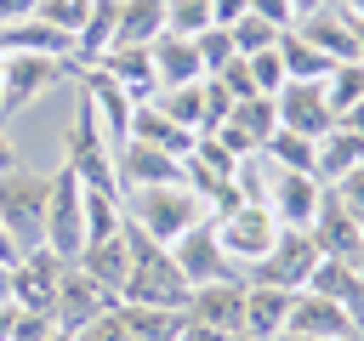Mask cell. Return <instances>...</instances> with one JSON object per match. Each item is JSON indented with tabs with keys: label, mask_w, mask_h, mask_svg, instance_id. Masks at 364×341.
Instances as JSON below:
<instances>
[{
	"label": "cell",
	"mask_w": 364,
	"mask_h": 341,
	"mask_svg": "<svg viewBox=\"0 0 364 341\" xmlns=\"http://www.w3.org/2000/svg\"><path fill=\"white\" fill-rule=\"evenodd\" d=\"M125 227H136L154 244H176L193 222H205V199L188 182H165V188H125Z\"/></svg>",
	"instance_id": "6da1fadb"
},
{
	"label": "cell",
	"mask_w": 364,
	"mask_h": 341,
	"mask_svg": "<svg viewBox=\"0 0 364 341\" xmlns=\"http://www.w3.org/2000/svg\"><path fill=\"white\" fill-rule=\"evenodd\" d=\"M125 239H131V273H125L119 301H131V307H176L182 313L188 307V278L176 267L171 244H154L136 227H125Z\"/></svg>",
	"instance_id": "7a4b0ae2"
},
{
	"label": "cell",
	"mask_w": 364,
	"mask_h": 341,
	"mask_svg": "<svg viewBox=\"0 0 364 341\" xmlns=\"http://www.w3.org/2000/svg\"><path fill=\"white\" fill-rule=\"evenodd\" d=\"M63 165H68L85 188H97V193H119L114 142H108V131H102V119H97V108H91L85 91L74 97V119H68V153H63Z\"/></svg>",
	"instance_id": "3957f363"
},
{
	"label": "cell",
	"mask_w": 364,
	"mask_h": 341,
	"mask_svg": "<svg viewBox=\"0 0 364 341\" xmlns=\"http://www.w3.org/2000/svg\"><path fill=\"white\" fill-rule=\"evenodd\" d=\"M46 193H51V176L40 170H0V222L11 233L17 250H40L46 244Z\"/></svg>",
	"instance_id": "277c9868"
},
{
	"label": "cell",
	"mask_w": 364,
	"mask_h": 341,
	"mask_svg": "<svg viewBox=\"0 0 364 341\" xmlns=\"http://www.w3.org/2000/svg\"><path fill=\"white\" fill-rule=\"evenodd\" d=\"M46 250L63 256V261H74V256L85 250V182H80L68 165L51 170V193H46Z\"/></svg>",
	"instance_id": "5b68a950"
},
{
	"label": "cell",
	"mask_w": 364,
	"mask_h": 341,
	"mask_svg": "<svg viewBox=\"0 0 364 341\" xmlns=\"http://www.w3.org/2000/svg\"><path fill=\"white\" fill-rule=\"evenodd\" d=\"M210 222H216V239H222V250H228L233 267H256L273 250V239H279V216L267 205H250V199H239L233 210H222Z\"/></svg>",
	"instance_id": "8992f818"
},
{
	"label": "cell",
	"mask_w": 364,
	"mask_h": 341,
	"mask_svg": "<svg viewBox=\"0 0 364 341\" xmlns=\"http://www.w3.org/2000/svg\"><path fill=\"white\" fill-rule=\"evenodd\" d=\"M63 68H68V63H57V57L6 51V57H0V125L17 119V114H28V108L63 80Z\"/></svg>",
	"instance_id": "52a82bcc"
},
{
	"label": "cell",
	"mask_w": 364,
	"mask_h": 341,
	"mask_svg": "<svg viewBox=\"0 0 364 341\" xmlns=\"http://www.w3.org/2000/svg\"><path fill=\"white\" fill-rule=\"evenodd\" d=\"M313 267H318V244H313V233H307V227H279L273 250H267L256 267H245V278H256V284H279V290H307Z\"/></svg>",
	"instance_id": "ba28073f"
},
{
	"label": "cell",
	"mask_w": 364,
	"mask_h": 341,
	"mask_svg": "<svg viewBox=\"0 0 364 341\" xmlns=\"http://www.w3.org/2000/svg\"><path fill=\"white\" fill-rule=\"evenodd\" d=\"M108 307H114V296H108L80 261H63V273H57V296H51V318H57L63 330L80 335V330H85L91 318H102Z\"/></svg>",
	"instance_id": "9c48e42d"
},
{
	"label": "cell",
	"mask_w": 364,
	"mask_h": 341,
	"mask_svg": "<svg viewBox=\"0 0 364 341\" xmlns=\"http://www.w3.org/2000/svg\"><path fill=\"white\" fill-rule=\"evenodd\" d=\"M182 318L188 324H205V330H222V335H245V278L233 273V278L193 284Z\"/></svg>",
	"instance_id": "30bf717a"
},
{
	"label": "cell",
	"mask_w": 364,
	"mask_h": 341,
	"mask_svg": "<svg viewBox=\"0 0 364 341\" xmlns=\"http://www.w3.org/2000/svg\"><path fill=\"white\" fill-rule=\"evenodd\" d=\"M171 256H176V267H182V278H188V290L193 284H210V278H233L239 267L228 261V250H222V239H216V222L205 216V222H193L176 244H171Z\"/></svg>",
	"instance_id": "8fae6325"
},
{
	"label": "cell",
	"mask_w": 364,
	"mask_h": 341,
	"mask_svg": "<svg viewBox=\"0 0 364 341\" xmlns=\"http://www.w3.org/2000/svg\"><path fill=\"white\" fill-rule=\"evenodd\" d=\"M273 114H279V131H301V136H324L336 125L318 80H284L273 91Z\"/></svg>",
	"instance_id": "7c38bea8"
},
{
	"label": "cell",
	"mask_w": 364,
	"mask_h": 341,
	"mask_svg": "<svg viewBox=\"0 0 364 341\" xmlns=\"http://www.w3.org/2000/svg\"><path fill=\"white\" fill-rule=\"evenodd\" d=\"M290 28H296L324 63H353V57H358V28H353V17H347L336 0L318 6V11H307V17H296Z\"/></svg>",
	"instance_id": "4fadbf2b"
},
{
	"label": "cell",
	"mask_w": 364,
	"mask_h": 341,
	"mask_svg": "<svg viewBox=\"0 0 364 341\" xmlns=\"http://www.w3.org/2000/svg\"><path fill=\"white\" fill-rule=\"evenodd\" d=\"M114 165H119V193H125V188H165V182H182V159L165 153V148H154V142H136V136H125V142L114 148Z\"/></svg>",
	"instance_id": "5bb4252c"
},
{
	"label": "cell",
	"mask_w": 364,
	"mask_h": 341,
	"mask_svg": "<svg viewBox=\"0 0 364 341\" xmlns=\"http://www.w3.org/2000/svg\"><path fill=\"white\" fill-rule=\"evenodd\" d=\"M307 233H313V244H318V256H336V261H358V244H364V222L324 188V199H318V216L307 222Z\"/></svg>",
	"instance_id": "9a60e30c"
},
{
	"label": "cell",
	"mask_w": 364,
	"mask_h": 341,
	"mask_svg": "<svg viewBox=\"0 0 364 341\" xmlns=\"http://www.w3.org/2000/svg\"><path fill=\"white\" fill-rule=\"evenodd\" d=\"M318 199H324L318 176H307V170H273V188H267L262 205L279 216V227H307L318 216Z\"/></svg>",
	"instance_id": "2e32d148"
},
{
	"label": "cell",
	"mask_w": 364,
	"mask_h": 341,
	"mask_svg": "<svg viewBox=\"0 0 364 341\" xmlns=\"http://www.w3.org/2000/svg\"><path fill=\"white\" fill-rule=\"evenodd\" d=\"M284 330L313 335V341H341V335L358 330V324H353V313H347L341 301L313 296V290H296V301H290V324H284Z\"/></svg>",
	"instance_id": "e0dca14e"
},
{
	"label": "cell",
	"mask_w": 364,
	"mask_h": 341,
	"mask_svg": "<svg viewBox=\"0 0 364 341\" xmlns=\"http://www.w3.org/2000/svg\"><path fill=\"white\" fill-rule=\"evenodd\" d=\"M290 301H296V290L245 278V341H273V335H284V324H290Z\"/></svg>",
	"instance_id": "ac0fdd59"
},
{
	"label": "cell",
	"mask_w": 364,
	"mask_h": 341,
	"mask_svg": "<svg viewBox=\"0 0 364 341\" xmlns=\"http://www.w3.org/2000/svg\"><path fill=\"white\" fill-rule=\"evenodd\" d=\"M148 51H154V80H159V91H165V85H199V80H210L205 63H199V45L182 40V34H159Z\"/></svg>",
	"instance_id": "d6986e66"
},
{
	"label": "cell",
	"mask_w": 364,
	"mask_h": 341,
	"mask_svg": "<svg viewBox=\"0 0 364 341\" xmlns=\"http://www.w3.org/2000/svg\"><path fill=\"white\" fill-rule=\"evenodd\" d=\"M91 68H102L108 80H119L136 102H148V97L159 91V80H154V51H148V45H114V51H102Z\"/></svg>",
	"instance_id": "ffe728a7"
},
{
	"label": "cell",
	"mask_w": 364,
	"mask_h": 341,
	"mask_svg": "<svg viewBox=\"0 0 364 341\" xmlns=\"http://www.w3.org/2000/svg\"><path fill=\"white\" fill-rule=\"evenodd\" d=\"M125 136L154 142V148H165V153H176V159H188V153H193V142H199V136H193V131H182V125H176V119H171L154 97L131 108V131H125Z\"/></svg>",
	"instance_id": "44dd1931"
},
{
	"label": "cell",
	"mask_w": 364,
	"mask_h": 341,
	"mask_svg": "<svg viewBox=\"0 0 364 341\" xmlns=\"http://www.w3.org/2000/svg\"><path fill=\"white\" fill-rule=\"evenodd\" d=\"M74 261H80V267H85V273H91V278H97V284H102V290L119 301L125 273H131V239H125V227H119L114 239H91V244H85Z\"/></svg>",
	"instance_id": "7402d4cb"
},
{
	"label": "cell",
	"mask_w": 364,
	"mask_h": 341,
	"mask_svg": "<svg viewBox=\"0 0 364 341\" xmlns=\"http://www.w3.org/2000/svg\"><path fill=\"white\" fill-rule=\"evenodd\" d=\"M0 51H28V57H57V63H74V40L40 17H23V23H6L0 28Z\"/></svg>",
	"instance_id": "603a6c76"
},
{
	"label": "cell",
	"mask_w": 364,
	"mask_h": 341,
	"mask_svg": "<svg viewBox=\"0 0 364 341\" xmlns=\"http://www.w3.org/2000/svg\"><path fill=\"white\" fill-rule=\"evenodd\" d=\"M358 159H364V136H353L347 125H330V131L318 136V148H313V176H318V188L341 182Z\"/></svg>",
	"instance_id": "cb8c5ba5"
},
{
	"label": "cell",
	"mask_w": 364,
	"mask_h": 341,
	"mask_svg": "<svg viewBox=\"0 0 364 341\" xmlns=\"http://www.w3.org/2000/svg\"><path fill=\"white\" fill-rule=\"evenodd\" d=\"M165 34V0H119L114 17V45H154ZM108 45V51H114Z\"/></svg>",
	"instance_id": "d4e9b609"
},
{
	"label": "cell",
	"mask_w": 364,
	"mask_h": 341,
	"mask_svg": "<svg viewBox=\"0 0 364 341\" xmlns=\"http://www.w3.org/2000/svg\"><path fill=\"white\" fill-rule=\"evenodd\" d=\"M119 318H125L131 341H176L182 335V313L176 307H131V301H119Z\"/></svg>",
	"instance_id": "484cf974"
},
{
	"label": "cell",
	"mask_w": 364,
	"mask_h": 341,
	"mask_svg": "<svg viewBox=\"0 0 364 341\" xmlns=\"http://www.w3.org/2000/svg\"><path fill=\"white\" fill-rule=\"evenodd\" d=\"M154 102H159L182 131L205 136V80H199V85H165V91H154Z\"/></svg>",
	"instance_id": "4316f807"
},
{
	"label": "cell",
	"mask_w": 364,
	"mask_h": 341,
	"mask_svg": "<svg viewBox=\"0 0 364 341\" xmlns=\"http://www.w3.org/2000/svg\"><path fill=\"white\" fill-rule=\"evenodd\" d=\"M313 148H318V136H301V131H273V136L262 142V159H267L273 170H307V176H313Z\"/></svg>",
	"instance_id": "83f0119b"
},
{
	"label": "cell",
	"mask_w": 364,
	"mask_h": 341,
	"mask_svg": "<svg viewBox=\"0 0 364 341\" xmlns=\"http://www.w3.org/2000/svg\"><path fill=\"white\" fill-rule=\"evenodd\" d=\"M318 85H324L330 114H347L353 102H364V63H358V57H353V63H330Z\"/></svg>",
	"instance_id": "f1b7e54d"
},
{
	"label": "cell",
	"mask_w": 364,
	"mask_h": 341,
	"mask_svg": "<svg viewBox=\"0 0 364 341\" xmlns=\"http://www.w3.org/2000/svg\"><path fill=\"white\" fill-rule=\"evenodd\" d=\"M279 63H284V80H324V68H330V63H324L296 28L279 34Z\"/></svg>",
	"instance_id": "f546056e"
},
{
	"label": "cell",
	"mask_w": 364,
	"mask_h": 341,
	"mask_svg": "<svg viewBox=\"0 0 364 341\" xmlns=\"http://www.w3.org/2000/svg\"><path fill=\"white\" fill-rule=\"evenodd\" d=\"M279 34H284V28H273V23H267V17H256V11H245V17L228 28V40H233V57H256V51L279 45Z\"/></svg>",
	"instance_id": "4dcf8cb0"
},
{
	"label": "cell",
	"mask_w": 364,
	"mask_h": 341,
	"mask_svg": "<svg viewBox=\"0 0 364 341\" xmlns=\"http://www.w3.org/2000/svg\"><path fill=\"white\" fill-rule=\"evenodd\" d=\"M205 28H216V23H210V0H165V34L193 40V34H205Z\"/></svg>",
	"instance_id": "1f68e13d"
},
{
	"label": "cell",
	"mask_w": 364,
	"mask_h": 341,
	"mask_svg": "<svg viewBox=\"0 0 364 341\" xmlns=\"http://www.w3.org/2000/svg\"><path fill=\"white\" fill-rule=\"evenodd\" d=\"M91 6H97V0H40V11H34V17H40V23H51V28H63V34L74 40V34L85 28Z\"/></svg>",
	"instance_id": "d6a6232c"
},
{
	"label": "cell",
	"mask_w": 364,
	"mask_h": 341,
	"mask_svg": "<svg viewBox=\"0 0 364 341\" xmlns=\"http://www.w3.org/2000/svg\"><path fill=\"white\" fill-rule=\"evenodd\" d=\"M245 68H250V85H256L262 97H273V91L284 85V63H279V45H267V51L245 57Z\"/></svg>",
	"instance_id": "836d02e7"
},
{
	"label": "cell",
	"mask_w": 364,
	"mask_h": 341,
	"mask_svg": "<svg viewBox=\"0 0 364 341\" xmlns=\"http://www.w3.org/2000/svg\"><path fill=\"white\" fill-rule=\"evenodd\" d=\"M193 45H199L205 74H216V68H228V63H233V40H228V28H205V34H193Z\"/></svg>",
	"instance_id": "e575fe53"
},
{
	"label": "cell",
	"mask_w": 364,
	"mask_h": 341,
	"mask_svg": "<svg viewBox=\"0 0 364 341\" xmlns=\"http://www.w3.org/2000/svg\"><path fill=\"white\" fill-rule=\"evenodd\" d=\"M80 341H131V330H125V318H119V301H114L102 318H91V324L80 330Z\"/></svg>",
	"instance_id": "d590c367"
},
{
	"label": "cell",
	"mask_w": 364,
	"mask_h": 341,
	"mask_svg": "<svg viewBox=\"0 0 364 341\" xmlns=\"http://www.w3.org/2000/svg\"><path fill=\"white\" fill-rule=\"evenodd\" d=\"M330 193H336V199H341V205H347V210L364 222V159H358V165H353L341 182H330Z\"/></svg>",
	"instance_id": "8d00e7d4"
},
{
	"label": "cell",
	"mask_w": 364,
	"mask_h": 341,
	"mask_svg": "<svg viewBox=\"0 0 364 341\" xmlns=\"http://www.w3.org/2000/svg\"><path fill=\"white\" fill-rule=\"evenodd\" d=\"M51 330H57V318H51V313H34V307H23V313H17V330H11V341H46Z\"/></svg>",
	"instance_id": "74e56055"
},
{
	"label": "cell",
	"mask_w": 364,
	"mask_h": 341,
	"mask_svg": "<svg viewBox=\"0 0 364 341\" xmlns=\"http://www.w3.org/2000/svg\"><path fill=\"white\" fill-rule=\"evenodd\" d=\"M228 108H233V97L222 91V80H205V136L228 119Z\"/></svg>",
	"instance_id": "f35d334b"
},
{
	"label": "cell",
	"mask_w": 364,
	"mask_h": 341,
	"mask_svg": "<svg viewBox=\"0 0 364 341\" xmlns=\"http://www.w3.org/2000/svg\"><path fill=\"white\" fill-rule=\"evenodd\" d=\"M250 11L267 17L273 28H290V23H296V6H290V0H250Z\"/></svg>",
	"instance_id": "ab89813d"
},
{
	"label": "cell",
	"mask_w": 364,
	"mask_h": 341,
	"mask_svg": "<svg viewBox=\"0 0 364 341\" xmlns=\"http://www.w3.org/2000/svg\"><path fill=\"white\" fill-rule=\"evenodd\" d=\"M245 11H250V0H210V23L216 28H233Z\"/></svg>",
	"instance_id": "60d3db41"
},
{
	"label": "cell",
	"mask_w": 364,
	"mask_h": 341,
	"mask_svg": "<svg viewBox=\"0 0 364 341\" xmlns=\"http://www.w3.org/2000/svg\"><path fill=\"white\" fill-rule=\"evenodd\" d=\"M40 11V0H0V28L6 23H23V17H34Z\"/></svg>",
	"instance_id": "b9f144b4"
},
{
	"label": "cell",
	"mask_w": 364,
	"mask_h": 341,
	"mask_svg": "<svg viewBox=\"0 0 364 341\" xmlns=\"http://www.w3.org/2000/svg\"><path fill=\"white\" fill-rule=\"evenodd\" d=\"M176 341H239V335H222V330H205V324H188L182 318V335Z\"/></svg>",
	"instance_id": "7bdbcfd3"
},
{
	"label": "cell",
	"mask_w": 364,
	"mask_h": 341,
	"mask_svg": "<svg viewBox=\"0 0 364 341\" xmlns=\"http://www.w3.org/2000/svg\"><path fill=\"white\" fill-rule=\"evenodd\" d=\"M17 313H23V307H17L11 296H0V341H11V330H17Z\"/></svg>",
	"instance_id": "ee69618b"
},
{
	"label": "cell",
	"mask_w": 364,
	"mask_h": 341,
	"mask_svg": "<svg viewBox=\"0 0 364 341\" xmlns=\"http://www.w3.org/2000/svg\"><path fill=\"white\" fill-rule=\"evenodd\" d=\"M336 125H347L353 136H364V102H353L347 114H336Z\"/></svg>",
	"instance_id": "f6af8a7d"
},
{
	"label": "cell",
	"mask_w": 364,
	"mask_h": 341,
	"mask_svg": "<svg viewBox=\"0 0 364 341\" xmlns=\"http://www.w3.org/2000/svg\"><path fill=\"white\" fill-rule=\"evenodd\" d=\"M17 256H23V250H17V244H11V233H6V222H0V267H11V261H17Z\"/></svg>",
	"instance_id": "bcb514c9"
},
{
	"label": "cell",
	"mask_w": 364,
	"mask_h": 341,
	"mask_svg": "<svg viewBox=\"0 0 364 341\" xmlns=\"http://www.w3.org/2000/svg\"><path fill=\"white\" fill-rule=\"evenodd\" d=\"M11 165H17V148H11V136L0 131V170H11Z\"/></svg>",
	"instance_id": "7dc6e473"
},
{
	"label": "cell",
	"mask_w": 364,
	"mask_h": 341,
	"mask_svg": "<svg viewBox=\"0 0 364 341\" xmlns=\"http://www.w3.org/2000/svg\"><path fill=\"white\" fill-rule=\"evenodd\" d=\"M336 6H341V11L353 17V23H364V0H336Z\"/></svg>",
	"instance_id": "c3c4849f"
},
{
	"label": "cell",
	"mask_w": 364,
	"mask_h": 341,
	"mask_svg": "<svg viewBox=\"0 0 364 341\" xmlns=\"http://www.w3.org/2000/svg\"><path fill=\"white\" fill-rule=\"evenodd\" d=\"M296 6V17H307V11H318V6H330V0H290Z\"/></svg>",
	"instance_id": "681fc988"
},
{
	"label": "cell",
	"mask_w": 364,
	"mask_h": 341,
	"mask_svg": "<svg viewBox=\"0 0 364 341\" xmlns=\"http://www.w3.org/2000/svg\"><path fill=\"white\" fill-rule=\"evenodd\" d=\"M46 341H80V335H74V330H63V324H57V330H51V335H46Z\"/></svg>",
	"instance_id": "f907efd6"
},
{
	"label": "cell",
	"mask_w": 364,
	"mask_h": 341,
	"mask_svg": "<svg viewBox=\"0 0 364 341\" xmlns=\"http://www.w3.org/2000/svg\"><path fill=\"white\" fill-rule=\"evenodd\" d=\"M273 341H313V335H296V330H284V335H273Z\"/></svg>",
	"instance_id": "816d5d0a"
},
{
	"label": "cell",
	"mask_w": 364,
	"mask_h": 341,
	"mask_svg": "<svg viewBox=\"0 0 364 341\" xmlns=\"http://www.w3.org/2000/svg\"><path fill=\"white\" fill-rule=\"evenodd\" d=\"M353 28H358V63H364V23H353Z\"/></svg>",
	"instance_id": "f5cc1de1"
},
{
	"label": "cell",
	"mask_w": 364,
	"mask_h": 341,
	"mask_svg": "<svg viewBox=\"0 0 364 341\" xmlns=\"http://www.w3.org/2000/svg\"><path fill=\"white\" fill-rule=\"evenodd\" d=\"M341 341H364V330H347V335H341Z\"/></svg>",
	"instance_id": "db71d44e"
},
{
	"label": "cell",
	"mask_w": 364,
	"mask_h": 341,
	"mask_svg": "<svg viewBox=\"0 0 364 341\" xmlns=\"http://www.w3.org/2000/svg\"><path fill=\"white\" fill-rule=\"evenodd\" d=\"M353 267H358V273H364V244H358V261H353Z\"/></svg>",
	"instance_id": "11a10c76"
},
{
	"label": "cell",
	"mask_w": 364,
	"mask_h": 341,
	"mask_svg": "<svg viewBox=\"0 0 364 341\" xmlns=\"http://www.w3.org/2000/svg\"><path fill=\"white\" fill-rule=\"evenodd\" d=\"M0 57H6V51H0Z\"/></svg>",
	"instance_id": "9f6ffc18"
},
{
	"label": "cell",
	"mask_w": 364,
	"mask_h": 341,
	"mask_svg": "<svg viewBox=\"0 0 364 341\" xmlns=\"http://www.w3.org/2000/svg\"><path fill=\"white\" fill-rule=\"evenodd\" d=\"M239 341H245V335H239Z\"/></svg>",
	"instance_id": "6f0895ef"
}]
</instances>
